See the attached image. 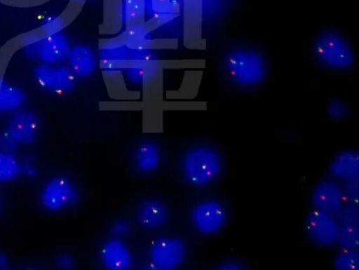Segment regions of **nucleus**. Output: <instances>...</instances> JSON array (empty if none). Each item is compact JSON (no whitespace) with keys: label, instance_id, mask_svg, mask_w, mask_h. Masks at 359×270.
Here are the masks:
<instances>
[{"label":"nucleus","instance_id":"obj_4","mask_svg":"<svg viewBox=\"0 0 359 270\" xmlns=\"http://www.w3.org/2000/svg\"><path fill=\"white\" fill-rule=\"evenodd\" d=\"M187 254L184 241L177 236H162L154 240L149 249L152 269L172 270L184 262Z\"/></svg>","mask_w":359,"mask_h":270},{"label":"nucleus","instance_id":"obj_28","mask_svg":"<svg viewBox=\"0 0 359 270\" xmlns=\"http://www.w3.org/2000/svg\"><path fill=\"white\" fill-rule=\"evenodd\" d=\"M126 47L142 50L156 49H175L177 48V40L172 39H148L144 37L127 46Z\"/></svg>","mask_w":359,"mask_h":270},{"label":"nucleus","instance_id":"obj_26","mask_svg":"<svg viewBox=\"0 0 359 270\" xmlns=\"http://www.w3.org/2000/svg\"><path fill=\"white\" fill-rule=\"evenodd\" d=\"M21 171V164L13 154L8 151H0V182L15 179Z\"/></svg>","mask_w":359,"mask_h":270},{"label":"nucleus","instance_id":"obj_10","mask_svg":"<svg viewBox=\"0 0 359 270\" xmlns=\"http://www.w3.org/2000/svg\"><path fill=\"white\" fill-rule=\"evenodd\" d=\"M202 0H181L183 15V41L188 48H200Z\"/></svg>","mask_w":359,"mask_h":270},{"label":"nucleus","instance_id":"obj_31","mask_svg":"<svg viewBox=\"0 0 359 270\" xmlns=\"http://www.w3.org/2000/svg\"><path fill=\"white\" fill-rule=\"evenodd\" d=\"M131 231V224L128 220L118 218L114 220L109 226V232L112 237L122 238L128 236Z\"/></svg>","mask_w":359,"mask_h":270},{"label":"nucleus","instance_id":"obj_23","mask_svg":"<svg viewBox=\"0 0 359 270\" xmlns=\"http://www.w3.org/2000/svg\"><path fill=\"white\" fill-rule=\"evenodd\" d=\"M126 27L143 24L146 21V0H123Z\"/></svg>","mask_w":359,"mask_h":270},{"label":"nucleus","instance_id":"obj_29","mask_svg":"<svg viewBox=\"0 0 359 270\" xmlns=\"http://www.w3.org/2000/svg\"><path fill=\"white\" fill-rule=\"evenodd\" d=\"M359 211L358 205L345 203L334 215L339 224L358 222Z\"/></svg>","mask_w":359,"mask_h":270},{"label":"nucleus","instance_id":"obj_6","mask_svg":"<svg viewBox=\"0 0 359 270\" xmlns=\"http://www.w3.org/2000/svg\"><path fill=\"white\" fill-rule=\"evenodd\" d=\"M78 197L75 184L65 176H57L49 180L40 194L42 205L51 212L66 209L74 204Z\"/></svg>","mask_w":359,"mask_h":270},{"label":"nucleus","instance_id":"obj_8","mask_svg":"<svg viewBox=\"0 0 359 270\" xmlns=\"http://www.w3.org/2000/svg\"><path fill=\"white\" fill-rule=\"evenodd\" d=\"M311 201L314 209L334 215L345 204L342 187L334 179L321 180L311 191Z\"/></svg>","mask_w":359,"mask_h":270},{"label":"nucleus","instance_id":"obj_20","mask_svg":"<svg viewBox=\"0 0 359 270\" xmlns=\"http://www.w3.org/2000/svg\"><path fill=\"white\" fill-rule=\"evenodd\" d=\"M102 74L107 92L111 98L134 101L140 97L139 92L128 89L123 75L120 69H103Z\"/></svg>","mask_w":359,"mask_h":270},{"label":"nucleus","instance_id":"obj_25","mask_svg":"<svg viewBox=\"0 0 359 270\" xmlns=\"http://www.w3.org/2000/svg\"><path fill=\"white\" fill-rule=\"evenodd\" d=\"M23 93L3 81L0 86V112L15 110L23 102Z\"/></svg>","mask_w":359,"mask_h":270},{"label":"nucleus","instance_id":"obj_37","mask_svg":"<svg viewBox=\"0 0 359 270\" xmlns=\"http://www.w3.org/2000/svg\"><path fill=\"white\" fill-rule=\"evenodd\" d=\"M0 210H1V201H0Z\"/></svg>","mask_w":359,"mask_h":270},{"label":"nucleus","instance_id":"obj_12","mask_svg":"<svg viewBox=\"0 0 359 270\" xmlns=\"http://www.w3.org/2000/svg\"><path fill=\"white\" fill-rule=\"evenodd\" d=\"M135 215L137 223L143 229L155 231L166 222L168 209L161 201L149 198L140 203Z\"/></svg>","mask_w":359,"mask_h":270},{"label":"nucleus","instance_id":"obj_33","mask_svg":"<svg viewBox=\"0 0 359 270\" xmlns=\"http://www.w3.org/2000/svg\"><path fill=\"white\" fill-rule=\"evenodd\" d=\"M55 264L61 269H70L74 266V260L69 255L61 254L56 257Z\"/></svg>","mask_w":359,"mask_h":270},{"label":"nucleus","instance_id":"obj_27","mask_svg":"<svg viewBox=\"0 0 359 270\" xmlns=\"http://www.w3.org/2000/svg\"><path fill=\"white\" fill-rule=\"evenodd\" d=\"M333 266L337 270H358L359 268L358 250L342 248L336 254Z\"/></svg>","mask_w":359,"mask_h":270},{"label":"nucleus","instance_id":"obj_22","mask_svg":"<svg viewBox=\"0 0 359 270\" xmlns=\"http://www.w3.org/2000/svg\"><path fill=\"white\" fill-rule=\"evenodd\" d=\"M100 60H136L155 59L151 50L131 49L122 46L109 50H100Z\"/></svg>","mask_w":359,"mask_h":270},{"label":"nucleus","instance_id":"obj_30","mask_svg":"<svg viewBox=\"0 0 359 270\" xmlns=\"http://www.w3.org/2000/svg\"><path fill=\"white\" fill-rule=\"evenodd\" d=\"M358 177L344 181L342 187L345 203L358 205Z\"/></svg>","mask_w":359,"mask_h":270},{"label":"nucleus","instance_id":"obj_15","mask_svg":"<svg viewBox=\"0 0 359 270\" xmlns=\"http://www.w3.org/2000/svg\"><path fill=\"white\" fill-rule=\"evenodd\" d=\"M328 172L332 179L346 181L358 178L359 173V156L357 151L344 150L332 160Z\"/></svg>","mask_w":359,"mask_h":270},{"label":"nucleus","instance_id":"obj_13","mask_svg":"<svg viewBox=\"0 0 359 270\" xmlns=\"http://www.w3.org/2000/svg\"><path fill=\"white\" fill-rule=\"evenodd\" d=\"M38 58L44 64L53 65L67 58L70 49L68 41L62 32L46 35L36 43Z\"/></svg>","mask_w":359,"mask_h":270},{"label":"nucleus","instance_id":"obj_3","mask_svg":"<svg viewBox=\"0 0 359 270\" xmlns=\"http://www.w3.org/2000/svg\"><path fill=\"white\" fill-rule=\"evenodd\" d=\"M312 52L320 65L332 70H347L355 62L353 48L347 39L333 29L323 31L315 37Z\"/></svg>","mask_w":359,"mask_h":270},{"label":"nucleus","instance_id":"obj_11","mask_svg":"<svg viewBox=\"0 0 359 270\" xmlns=\"http://www.w3.org/2000/svg\"><path fill=\"white\" fill-rule=\"evenodd\" d=\"M103 267L109 270H127L133 265V256L122 238L112 237L106 240L100 250Z\"/></svg>","mask_w":359,"mask_h":270},{"label":"nucleus","instance_id":"obj_5","mask_svg":"<svg viewBox=\"0 0 359 270\" xmlns=\"http://www.w3.org/2000/svg\"><path fill=\"white\" fill-rule=\"evenodd\" d=\"M226 219L224 205L214 199L201 201L190 211V220L194 228L203 235L218 233L224 227Z\"/></svg>","mask_w":359,"mask_h":270},{"label":"nucleus","instance_id":"obj_36","mask_svg":"<svg viewBox=\"0 0 359 270\" xmlns=\"http://www.w3.org/2000/svg\"><path fill=\"white\" fill-rule=\"evenodd\" d=\"M2 82H3V80L0 78V86H1Z\"/></svg>","mask_w":359,"mask_h":270},{"label":"nucleus","instance_id":"obj_9","mask_svg":"<svg viewBox=\"0 0 359 270\" xmlns=\"http://www.w3.org/2000/svg\"><path fill=\"white\" fill-rule=\"evenodd\" d=\"M38 83L45 89L63 93L71 89L76 82L77 76L67 66H53L43 64L34 71Z\"/></svg>","mask_w":359,"mask_h":270},{"label":"nucleus","instance_id":"obj_21","mask_svg":"<svg viewBox=\"0 0 359 270\" xmlns=\"http://www.w3.org/2000/svg\"><path fill=\"white\" fill-rule=\"evenodd\" d=\"M67 59L68 66L77 76H87L94 69V56L88 46L79 45L70 48Z\"/></svg>","mask_w":359,"mask_h":270},{"label":"nucleus","instance_id":"obj_7","mask_svg":"<svg viewBox=\"0 0 359 270\" xmlns=\"http://www.w3.org/2000/svg\"><path fill=\"white\" fill-rule=\"evenodd\" d=\"M307 235L315 244L327 247L336 243L339 223L334 215L313 209L305 221Z\"/></svg>","mask_w":359,"mask_h":270},{"label":"nucleus","instance_id":"obj_34","mask_svg":"<svg viewBox=\"0 0 359 270\" xmlns=\"http://www.w3.org/2000/svg\"><path fill=\"white\" fill-rule=\"evenodd\" d=\"M220 270H241L244 269L245 266L237 260H227L220 264L218 266Z\"/></svg>","mask_w":359,"mask_h":270},{"label":"nucleus","instance_id":"obj_35","mask_svg":"<svg viewBox=\"0 0 359 270\" xmlns=\"http://www.w3.org/2000/svg\"><path fill=\"white\" fill-rule=\"evenodd\" d=\"M8 260L4 254L0 253V269H6Z\"/></svg>","mask_w":359,"mask_h":270},{"label":"nucleus","instance_id":"obj_32","mask_svg":"<svg viewBox=\"0 0 359 270\" xmlns=\"http://www.w3.org/2000/svg\"><path fill=\"white\" fill-rule=\"evenodd\" d=\"M348 112L346 105L339 100H331L327 106V114L333 119L344 118Z\"/></svg>","mask_w":359,"mask_h":270},{"label":"nucleus","instance_id":"obj_1","mask_svg":"<svg viewBox=\"0 0 359 270\" xmlns=\"http://www.w3.org/2000/svg\"><path fill=\"white\" fill-rule=\"evenodd\" d=\"M224 70L236 86L251 88L261 84L267 74V65L262 53L248 46L230 49L224 58Z\"/></svg>","mask_w":359,"mask_h":270},{"label":"nucleus","instance_id":"obj_17","mask_svg":"<svg viewBox=\"0 0 359 270\" xmlns=\"http://www.w3.org/2000/svg\"><path fill=\"white\" fill-rule=\"evenodd\" d=\"M153 30L155 29L151 22L146 20L143 24L126 27V29L118 35L100 39L98 47L100 50H109L127 46L140 39L146 37Z\"/></svg>","mask_w":359,"mask_h":270},{"label":"nucleus","instance_id":"obj_19","mask_svg":"<svg viewBox=\"0 0 359 270\" xmlns=\"http://www.w3.org/2000/svg\"><path fill=\"white\" fill-rule=\"evenodd\" d=\"M124 22L123 0H103L102 22L99 33L113 36L118 33Z\"/></svg>","mask_w":359,"mask_h":270},{"label":"nucleus","instance_id":"obj_24","mask_svg":"<svg viewBox=\"0 0 359 270\" xmlns=\"http://www.w3.org/2000/svg\"><path fill=\"white\" fill-rule=\"evenodd\" d=\"M336 243L341 248L358 250L359 243L358 222L339 224Z\"/></svg>","mask_w":359,"mask_h":270},{"label":"nucleus","instance_id":"obj_2","mask_svg":"<svg viewBox=\"0 0 359 270\" xmlns=\"http://www.w3.org/2000/svg\"><path fill=\"white\" fill-rule=\"evenodd\" d=\"M222 158L214 148L199 145L188 149L183 155L181 170L187 182L196 187L212 184L222 170Z\"/></svg>","mask_w":359,"mask_h":270},{"label":"nucleus","instance_id":"obj_14","mask_svg":"<svg viewBox=\"0 0 359 270\" xmlns=\"http://www.w3.org/2000/svg\"><path fill=\"white\" fill-rule=\"evenodd\" d=\"M39 120L35 114L27 111L16 112L8 123V134L16 142L29 144L36 135Z\"/></svg>","mask_w":359,"mask_h":270},{"label":"nucleus","instance_id":"obj_18","mask_svg":"<svg viewBox=\"0 0 359 270\" xmlns=\"http://www.w3.org/2000/svg\"><path fill=\"white\" fill-rule=\"evenodd\" d=\"M181 13L180 0H146V16L158 29L178 17Z\"/></svg>","mask_w":359,"mask_h":270},{"label":"nucleus","instance_id":"obj_16","mask_svg":"<svg viewBox=\"0 0 359 270\" xmlns=\"http://www.w3.org/2000/svg\"><path fill=\"white\" fill-rule=\"evenodd\" d=\"M133 161L135 168L140 173H153L159 167L161 161L159 146L152 140L141 142L134 149Z\"/></svg>","mask_w":359,"mask_h":270}]
</instances>
